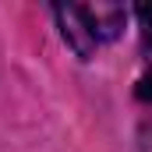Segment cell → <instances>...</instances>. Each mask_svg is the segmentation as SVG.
Masks as SVG:
<instances>
[{
  "mask_svg": "<svg viewBox=\"0 0 152 152\" xmlns=\"http://www.w3.org/2000/svg\"><path fill=\"white\" fill-rule=\"evenodd\" d=\"M53 14H57V21H60V32L64 39L75 46L78 57H92L96 53V36H92V28H88V21H85V11H81V4H57L53 7Z\"/></svg>",
  "mask_w": 152,
  "mask_h": 152,
  "instance_id": "6da1fadb",
  "label": "cell"
},
{
  "mask_svg": "<svg viewBox=\"0 0 152 152\" xmlns=\"http://www.w3.org/2000/svg\"><path fill=\"white\" fill-rule=\"evenodd\" d=\"M81 11H85V21H88L96 42L117 39L120 28H124V18H127V11L120 4H81Z\"/></svg>",
  "mask_w": 152,
  "mask_h": 152,
  "instance_id": "7a4b0ae2",
  "label": "cell"
},
{
  "mask_svg": "<svg viewBox=\"0 0 152 152\" xmlns=\"http://www.w3.org/2000/svg\"><path fill=\"white\" fill-rule=\"evenodd\" d=\"M134 14H138V25H142V39L152 46V4H142Z\"/></svg>",
  "mask_w": 152,
  "mask_h": 152,
  "instance_id": "3957f363",
  "label": "cell"
},
{
  "mask_svg": "<svg viewBox=\"0 0 152 152\" xmlns=\"http://www.w3.org/2000/svg\"><path fill=\"white\" fill-rule=\"evenodd\" d=\"M138 99H145V103H152V71L142 81H138Z\"/></svg>",
  "mask_w": 152,
  "mask_h": 152,
  "instance_id": "277c9868",
  "label": "cell"
}]
</instances>
